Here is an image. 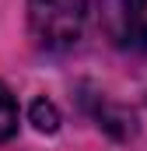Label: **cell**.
Segmentation results:
<instances>
[{"label":"cell","mask_w":147,"mask_h":151,"mask_svg":"<svg viewBox=\"0 0 147 151\" xmlns=\"http://www.w3.org/2000/svg\"><path fill=\"white\" fill-rule=\"evenodd\" d=\"M28 25L42 49H70L84 28V0H28Z\"/></svg>","instance_id":"cell-1"},{"label":"cell","mask_w":147,"mask_h":151,"mask_svg":"<svg viewBox=\"0 0 147 151\" xmlns=\"http://www.w3.org/2000/svg\"><path fill=\"white\" fill-rule=\"evenodd\" d=\"M98 25L112 46L147 53V0H98Z\"/></svg>","instance_id":"cell-2"},{"label":"cell","mask_w":147,"mask_h":151,"mask_svg":"<svg viewBox=\"0 0 147 151\" xmlns=\"http://www.w3.org/2000/svg\"><path fill=\"white\" fill-rule=\"evenodd\" d=\"M18 134V102L11 95V88L0 81V144L11 141Z\"/></svg>","instance_id":"cell-3"},{"label":"cell","mask_w":147,"mask_h":151,"mask_svg":"<svg viewBox=\"0 0 147 151\" xmlns=\"http://www.w3.org/2000/svg\"><path fill=\"white\" fill-rule=\"evenodd\" d=\"M28 119L35 123V130H42V134H56L60 130V109L49 99H35L32 109H28Z\"/></svg>","instance_id":"cell-4"}]
</instances>
